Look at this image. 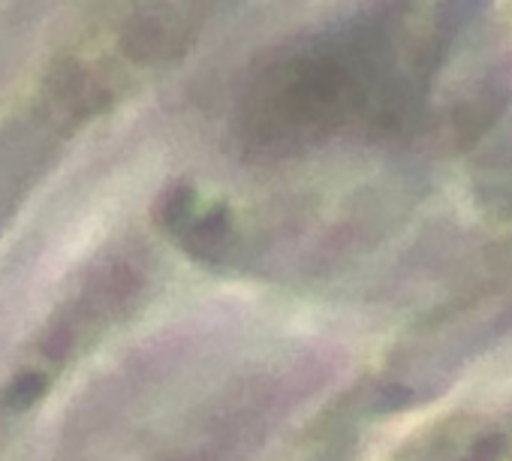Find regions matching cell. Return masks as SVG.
Instances as JSON below:
<instances>
[{
    "label": "cell",
    "instance_id": "cell-2",
    "mask_svg": "<svg viewBox=\"0 0 512 461\" xmlns=\"http://www.w3.org/2000/svg\"><path fill=\"white\" fill-rule=\"evenodd\" d=\"M196 19V0H145L124 22L118 49L133 64H166L187 49Z\"/></svg>",
    "mask_w": 512,
    "mask_h": 461
},
{
    "label": "cell",
    "instance_id": "cell-1",
    "mask_svg": "<svg viewBox=\"0 0 512 461\" xmlns=\"http://www.w3.org/2000/svg\"><path fill=\"white\" fill-rule=\"evenodd\" d=\"M374 43H329L272 64L256 79L244 115L263 145H299L344 127L365 109L377 82Z\"/></svg>",
    "mask_w": 512,
    "mask_h": 461
}]
</instances>
